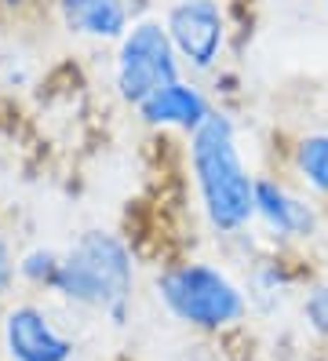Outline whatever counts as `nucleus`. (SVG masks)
Returning <instances> with one entry per match:
<instances>
[{
	"instance_id": "9d476101",
	"label": "nucleus",
	"mask_w": 328,
	"mask_h": 361,
	"mask_svg": "<svg viewBox=\"0 0 328 361\" xmlns=\"http://www.w3.org/2000/svg\"><path fill=\"white\" fill-rule=\"evenodd\" d=\"M288 168L310 197L328 201V132H303L292 139Z\"/></svg>"
},
{
	"instance_id": "20e7f679",
	"label": "nucleus",
	"mask_w": 328,
	"mask_h": 361,
	"mask_svg": "<svg viewBox=\"0 0 328 361\" xmlns=\"http://www.w3.org/2000/svg\"><path fill=\"white\" fill-rule=\"evenodd\" d=\"M179 77H186L179 55H175L168 30L161 18L139 15L128 26V33L114 44V92L117 99L135 110L150 95H157L161 88L175 84Z\"/></svg>"
},
{
	"instance_id": "39448f33",
	"label": "nucleus",
	"mask_w": 328,
	"mask_h": 361,
	"mask_svg": "<svg viewBox=\"0 0 328 361\" xmlns=\"http://www.w3.org/2000/svg\"><path fill=\"white\" fill-rule=\"evenodd\" d=\"M161 23L190 77H208L223 66L230 48V18L223 0H171Z\"/></svg>"
},
{
	"instance_id": "423d86ee",
	"label": "nucleus",
	"mask_w": 328,
	"mask_h": 361,
	"mask_svg": "<svg viewBox=\"0 0 328 361\" xmlns=\"http://www.w3.org/2000/svg\"><path fill=\"white\" fill-rule=\"evenodd\" d=\"M255 219L281 241H310L321 226L317 204L274 176H255Z\"/></svg>"
},
{
	"instance_id": "f8f14e48",
	"label": "nucleus",
	"mask_w": 328,
	"mask_h": 361,
	"mask_svg": "<svg viewBox=\"0 0 328 361\" xmlns=\"http://www.w3.org/2000/svg\"><path fill=\"white\" fill-rule=\"evenodd\" d=\"M303 314H306V322H310V329L317 336H328V281H321V285H314L310 292H306Z\"/></svg>"
},
{
	"instance_id": "1a4fd4ad",
	"label": "nucleus",
	"mask_w": 328,
	"mask_h": 361,
	"mask_svg": "<svg viewBox=\"0 0 328 361\" xmlns=\"http://www.w3.org/2000/svg\"><path fill=\"white\" fill-rule=\"evenodd\" d=\"M55 18L77 40L117 44L139 15L131 0H55Z\"/></svg>"
},
{
	"instance_id": "0eeeda50",
	"label": "nucleus",
	"mask_w": 328,
	"mask_h": 361,
	"mask_svg": "<svg viewBox=\"0 0 328 361\" xmlns=\"http://www.w3.org/2000/svg\"><path fill=\"white\" fill-rule=\"evenodd\" d=\"M4 350L11 361H70L77 347L55 329L48 310L37 303H18L4 314Z\"/></svg>"
},
{
	"instance_id": "7ed1b4c3",
	"label": "nucleus",
	"mask_w": 328,
	"mask_h": 361,
	"mask_svg": "<svg viewBox=\"0 0 328 361\" xmlns=\"http://www.w3.org/2000/svg\"><path fill=\"white\" fill-rule=\"evenodd\" d=\"M153 288H157V300L164 303V310L175 322L201 329V332L233 329L248 314V300L233 285V278L205 259L164 267L157 274V281H153Z\"/></svg>"
},
{
	"instance_id": "ddd939ff",
	"label": "nucleus",
	"mask_w": 328,
	"mask_h": 361,
	"mask_svg": "<svg viewBox=\"0 0 328 361\" xmlns=\"http://www.w3.org/2000/svg\"><path fill=\"white\" fill-rule=\"evenodd\" d=\"M18 278V259H15V245L4 230H0V300H8V292L15 288Z\"/></svg>"
},
{
	"instance_id": "9b49d317",
	"label": "nucleus",
	"mask_w": 328,
	"mask_h": 361,
	"mask_svg": "<svg viewBox=\"0 0 328 361\" xmlns=\"http://www.w3.org/2000/svg\"><path fill=\"white\" fill-rule=\"evenodd\" d=\"M59 263H62V252L30 248L26 256H18V278L26 285H37V288H51L55 274H59Z\"/></svg>"
},
{
	"instance_id": "4468645a",
	"label": "nucleus",
	"mask_w": 328,
	"mask_h": 361,
	"mask_svg": "<svg viewBox=\"0 0 328 361\" xmlns=\"http://www.w3.org/2000/svg\"><path fill=\"white\" fill-rule=\"evenodd\" d=\"M30 0H0V11H8V15H18V11H26Z\"/></svg>"
},
{
	"instance_id": "2eb2a0df",
	"label": "nucleus",
	"mask_w": 328,
	"mask_h": 361,
	"mask_svg": "<svg viewBox=\"0 0 328 361\" xmlns=\"http://www.w3.org/2000/svg\"><path fill=\"white\" fill-rule=\"evenodd\" d=\"M324 11H328V0H324Z\"/></svg>"
},
{
	"instance_id": "f03ea898",
	"label": "nucleus",
	"mask_w": 328,
	"mask_h": 361,
	"mask_svg": "<svg viewBox=\"0 0 328 361\" xmlns=\"http://www.w3.org/2000/svg\"><path fill=\"white\" fill-rule=\"evenodd\" d=\"M51 292L66 303L102 310L114 317V325H124L131 292H135V256H131V245L121 233L102 230V226L77 233V241L62 252Z\"/></svg>"
},
{
	"instance_id": "6e6552de",
	"label": "nucleus",
	"mask_w": 328,
	"mask_h": 361,
	"mask_svg": "<svg viewBox=\"0 0 328 361\" xmlns=\"http://www.w3.org/2000/svg\"><path fill=\"white\" fill-rule=\"evenodd\" d=\"M215 110L219 106H215L208 88H201L193 77H179L175 84L161 88L157 95H150L142 106H135V117L146 124V128L193 135Z\"/></svg>"
},
{
	"instance_id": "f257e3e1",
	"label": "nucleus",
	"mask_w": 328,
	"mask_h": 361,
	"mask_svg": "<svg viewBox=\"0 0 328 361\" xmlns=\"http://www.w3.org/2000/svg\"><path fill=\"white\" fill-rule=\"evenodd\" d=\"M186 139V164L205 223L223 238H233L255 223V176L241 154L237 124L226 110H215Z\"/></svg>"
}]
</instances>
